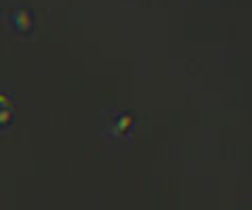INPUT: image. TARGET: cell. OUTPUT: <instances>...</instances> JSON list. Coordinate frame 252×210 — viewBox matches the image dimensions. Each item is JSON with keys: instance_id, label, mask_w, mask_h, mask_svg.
I'll return each mask as SVG.
<instances>
[{"instance_id": "cell-1", "label": "cell", "mask_w": 252, "mask_h": 210, "mask_svg": "<svg viewBox=\"0 0 252 210\" xmlns=\"http://www.w3.org/2000/svg\"><path fill=\"white\" fill-rule=\"evenodd\" d=\"M109 133L112 135H126L132 128V118L128 114L122 112H112L109 114Z\"/></svg>"}, {"instance_id": "cell-3", "label": "cell", "mask_w": 252, "mask_h": 210, "mask_svg": "<svg viewBox=\"0 0 252 210\" xmlns=\"http://www.w3.org/2000/svg\"><path fill=\"white\" fill-rule=\"evenodd\" d=\"M11 114H13V103L9 97L0 95V124H4L6 120H11Z\"/></svg>"}, {"instance_id": "cell-2", "label": "cell", "mask_w": 252, "mask_h": 210, "mask_svg": "<svg viewBox=\"0 0 252 210\" xmlns=\"http://www.w3.org/2000/svg\"><path fill=\"white\" fill-rule=\"evenodd\" d=\"M11 21H13V26H17V28H30L32 26V15L26 9H15L11 13Z\"/></svg>"}]
</instances>
